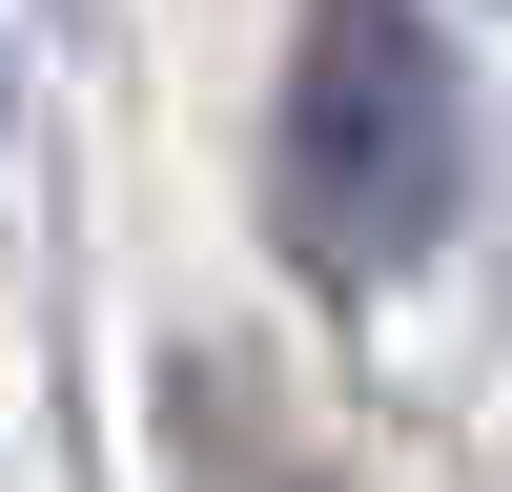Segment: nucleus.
<instances>
[{"label": "nucleus", "mask_w": 512, "mask_h": 492, "mask_svg": "<svg viewBox=\"0 0 512 492\" xmlns=\"http://www.w3.org/2000/svg\"><path fill=\"white\" fill-rule=\"evenodd\" d=\"M451 164H472V123H451L431 21H410V0H308L287 144H267V226L308 246L328 287H390L410 246L451 226Z\"/></svg>", "instance_id": "obj_1"}]
</instances>
